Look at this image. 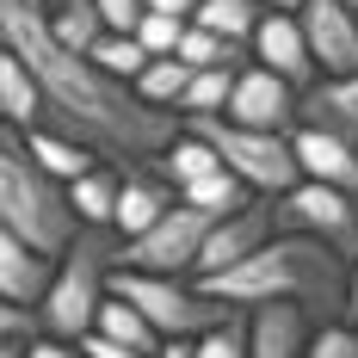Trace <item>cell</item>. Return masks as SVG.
<instances>
[{"label": "cell", "instance_id": "6da1fadb", "mask_svg": "<svg viewBox=\"0 0 358 358\" xmlns=\"http://www.w3.org/2000/svg\"><path fill=\"white\" fill-rule=\"evenodd\" d=\"M0 50H13L25 74L43 93V124L37 130H62L74 143H87L99 161L117 167H155L167 143L179 136L173 111H148L130 87H117L111 74H99L87 56L62 50L43 13L25 0H0Z\"/></svg>", "mask_w": 358, "mask_h": 358}, {"label": "cell", "instance_id": "7a4b0ae2", "mask_svg": "<svg viewBox=\"0 0 358 358\" xmlns=\"http://www.w3.org/2000/svg\"><path fill=\"white\" fill-rule=\"evenodd\" d=\"M346 278H352V266L334 248L309 241V235H272L253 259L204 278L198 290L222 309H241V315L285 303V309H303L322 327V322H346Z\"/></svg>", "mask_w": 358, "mask_h": 358}, {"label": "cell", "instance_id": "3957f363", "mask_svg": "<svg viewBox=\"0 0 358 358\" xmlns=\"http://www.w3.org/2000/svg\"><path fill=\"white\" fill-rule=\"evenodd\" d=\"M0 222L43 259H62V248L74 241V210L62 198V185H50L43 167L25 148V130H6L0 124Z\"/></svg>", "mask_w": 358, "mask_h": 358}, {"label": "cell", "instance_id": "277c9868", "mask_svg": "<svg viewBox=\"0 0 358 358\" xmlns=\"http://www.w3.org/2000/svg\"><path fill=\"white\" fill-rule=\"evenodd\" d=\"M111 266H117V235H111V229H74V241L62 248L56 272H50V290H43V303H37V327L80 346V340L93 334L99 303H106Z\"/></svg>", "mask_w": 358, "mask_h": 358}, {"label": "cell", "instance_id": "5b68a950", "mask_svg": "<svg viewBox=\"0 0 358 358\" xmlns=\"http://www.w3.org/2000/svg\"><path fill=\"white\" fill-rule=\"evenodd\" d=\"M106 290L117 303H130L161 340H198V334H210V327H222L235 315V309L210 303L192 278H155V272H117V266H111Z\"/></svg>", "mask_w": 358, "mask_h": 358}, {"label": "cell", "instance_id": "8992f818", "mask_svg": "<svg viewBox=\"0 0 358 358\" xmlns=\"http://www.w3.org/2000/svg\"><path fill=\"white\" fill-rule=\"evenodd\" d=\"M185 130H198V136L216 148V161L241 179L253 198H285L290 185H303L296 155H290V136H259V130L222 124V117H192Z\"/></svg>", "mask_w": 358, "mask_h": 358}, {"label": "cell", "instance_id": "52a82bcc", "mask_svg": "<svg viewBox=\"0 0 358 358\" xmlns=\"http://www.w3.org/2000/svg\"><path fill=\"white\" fill-rule=\"evenodd\" d=\"M272 222H278V235H309V241H322L334 248L346 266L358 259V198L346 192H334V185H290L285 198H272Z\"/></svg>", "mask_w": 358, "mask_h": 358}, {"label": "cell", "instance_id": "ba28073f", "mask_svg": "<svg viewBox=\"0 0 358 358\" xmlns=\"http://www.w3.org/2000/svg\"><path fill=\"white\" fill-rule=\"evenodd\" d=\"M204 235H210V216L204 210H173L161 216L148 235L136 241H117V272H155V278H192V266H198V248H204Z\"/></svg>", "mask_w": 358, "mask_h": 358}, {"label": "cell", "instance_id": "9c48e42d", "mask_svg": "<svg viewBox=\"0 0 358 358\" xmlns=\"http://www.w3.org/2000/svg\"><path fill=\"white\" fill-rule=\"evenodd\" d=\"M296 106H303L296 87H285L259 62H241L235 87H229V106H222V124H241V130H259V136H290L296 130Z\"/></svg>", "mask_w": 358, "mask_h": 358}, {"label": "cell", "instance_id": "30bf717a", "mask_svg": "<svg viewBox=\"0 0 358 358\" xmlns=\"http://www.w3.org/2000/svg\"><path fill=\"white\" fill-rule=\"evenodd\" d=\"M278 235V222H272V198H248L241 210L216 216L210 235H204V248H198V266H192V285H204L216 272H229V266H241L253 253L266 248Z\"/></svg>", "mask_w": 358, "mask_h": 358}, {"label": "cell", "instance_id": "8fae6325", "mask_svg": "<svg viewBox=\"0 0 358 358\" xmlns=\"http://www.w3.org/2000/svg\"><path fill=\"white\" fill-rule=\"evenodd\" d=\"M296 25H303L309 62H315L322 80H334V74H358V13L346 6V0H303Z\"/></svg>", "mask_w": 358, "mask_h": 358}, {"label": "cell", "instance_id": "7c38bea8", "mask_svg": "<svg viewBox=\"0 0 358 358\" xmlns=\"http://www.w3.org/2000/svg\"><path fill=\"white\" fill-rule=\"evenodd\" d=\"M248 62H259L266 74H278L285 87H296V93H309V87L322 80L315 62H309L303 25H296L290 13H259V25H253V37H248Z\"/></svg>", "mask_w": 358, "mask_h": 358}, {"label": "cell", "instance_id": "4fadbf2b", "mask_svg": "<svg viewBox=\"0 0 358 358\" xmlns=\"http://www.w3.org/2000/svg\"><path fill=\"white\" fill-rule=\"evenodd\" d=\"M290 155H296V173L309 179V185H334V192L358 198V143L327 136L315 124H296L290 130Z\"/></svg>", "mask_w": 358, "mask_h": 358}, {"label": "cell", "instance_id": "5bb4252c", "mask_svg": "<svg viewBox=\"0 0 358 358\" xmlns=\"http://www.w3.org/2000/svg\"><path fill=\"white\" fill-rule=\"evenodd\" d=\"M179 204V192L155 167H117V210H111V235L117 241H136L148 235L161 216Z\"/></svg>", "mask_w": 358, "mask_h": 358}, {"label": "cell", "instance_id": "9a60e30c", "mask_svg": "<svg viewBox=\"0 0 358 358\" xmlns=\"http://www.w3.org/2000/svg\"><path fill=\"white\" fill-rule=\"evenodd\" d=\"M296 124H315L327 136H346L358 143V74H334V80H315L296 106Z\"/></svg>", "mask_w": 358, "mask_h": 358}, {"label": "cell", "instance_id": "2e32d148", "mask_svg": "<svg viewBox=\"0 0 358 358\" xmlns=\"http://www.w3.org/2000/svg\"><path fill=\"white\" fill-rule=\"evenodd\" d=\"M50 272H56V259L31 253L13 229H6V222H0V296H6V303L37 309V303H43V290H50Z\"/></svg>", "mask_w": 358, "mask_h": 358}, {"label": "cell", "instance_id": "e0dca14e", "mask_svg": "<svg viewBox=\"0 0 358 358\" xmlns=\"http://www.w3.org/2000/svg\"><path fill=\"white\" fill-rule=\"evenodd\" d=\"M309 352V315L303 309H253L248 315V358H303Z\"/></svg>", "mask_w": 358, "mask_h": 358}, {"label": "cell", "instance_id": "ac0fdd59", "mask_svg": "<svg viewBox=\"0 0 358 358\" xmlns=\"http://www.w3.org/2000/svg\"><path fill=\"white\" fill-rule=\"evenodd\" d=\"M25 148H31V161L43 167V179L62 185V192H69L74 179H87L93 167H106L87 143H74V136H62V130H25Z\"/></svg>", "mask_w": 358, "mask_h": 358}, {"label": "cell", "instance_id": "d6986e66", "mask_svg": "<svg viewBox=\"0 0 358 358\" xmlns=\"http://www.w3.org/2000/svg\"><path fill=\"white\" fill-rule=\"evenodd\" d=\"M0 124L6 130H37L43 124V93L25 74V62L13 50H0Z\"/></svg>", "mask_w": 358, "mask_h": 358}, {"label": "cell", "instance_id": "ffe728a7", "mask_svg": "<svg viewBox=\"0 0 358 358\" xmlns=\"http://www.w3.org/2000/svg\"><path fill=\"white\" fill-rule=\"evenodd\" d=\"M155 173L167 179L173 192H185V185H198V179H210V173H222V161H216V148L198 136V130H185L179 124V136L167 143V155L155 161Z\"/></svg>", "mask_w": 358, "mask_h": 358}, {"label": "cell", "instance_id": "44dd1931", "mask_svg": "<svg viewBox=\"0 0 358 358\" xmlns=\"http://www.w3.org/2000/svg\"><path fill=\"white\" fill-rule=\"evenodd\" d=\"M93 334H99V340H111V346H130V352H143V358L161 352V334H155V327H148L130 303H117L111 290H106V303H99V315H93Z\"/></svg>", "mask_w": 358, "mask_h": 358}, {"label": "cell", "instance_id": "7402d4cb", "mask_svg": "<svg viewBox=\"0 0 358 358\" xmlns=\"http://www.w3.org/2000/svg\"><path fill=\"white\" fill-rule=\"evenodd\" d=\"M69 210L80 229H111V210H117V167H93L87 179H74L69 192Z\"/></svg>", "mask_w": 358, "mask_h": 358}, {"label": "cell", "instance_id": "603a6c76", "mask_svg": "<svg viewBox=\"0 0 358 358\" xmlns=\"http://www.w3.org/2000/svg\"><path fill=\"white\" fill-rule=\"evenodd\" d=\"M192 25L222 37V43H235V50H248L253 25H259V0H198L192 6Z\"/></svg>", "mask_w": 358, "mask_h": 358}, {"label": "cell", "instance_id": "cb8c5ba5", "mask_svg": "<svg viewBox=\"0 0 358 358\" xmlns=\"http://www.w3.org/2000/svg\"><path fill=\"white\" fill-rule=\"evenodd\" d=\"M43 25H50V37H56L62 50H74V56H93V43L106 37L99 13H93V0H62V6H50Z\"/></svg>", "mask_w": 358, "mask_h": 358}, {"label": "cell", "instance_id": "d4e9b609", "mask_svg": "<svg viewBox=\"0 0 358 358\" xmlns=\"http://www.w3.org/2000/svg\"><path fill=\"white\" fill-rule=\"evenodd\" d=\"M229 87H235V69H198L192 80H185V93H179L173 117H179V124H192V117H222Z\"/></svg>", "mask_w": 358, "mask_h": 358}, {"label": "cell", "instance_id": "484cf974", "mask_svg": "<svg viewBox=\"0 0 358 358\" xmlns=\"http://www.w3.org/2000/svg\"><path fill=\"white\" fill-rule=\"evenodd\" d=\"M253 192L248 185H241V179L229 173V167H222V173H210V179H198V185H185V192H179V204H185V210H204L216 222V216H229V210H241V204H248Z\"/></svg>", "mask_w": 358, "mask_h": 358}, {"label": "cell", "instance_id": "4316f807", "mask_svg": "<svg viewBox=\"0 0 358 358\" xmlns=\"http://www.w3.org/2000/svg\"><path fill=\"white\" fill-rule=\"evenodd\" d=\"M185 80H192V69L179 62V56H161V62H148L143 74H136V99H143L148 111H173L179 106V93H185Z\"/></svg>", "mask_w": 358, "mask_h": 358}, {"label": "cell", "instance_id": "83f0119b", "mask_svg": "<svg viewBox=\"0 0 358 358\" xmlns=\"http://www.w3.org/2000/svg\"><path fill=\"white\" fill-rule=\"evenodd\" d=\"M87 62H93V69H99V74H111L117 87H136V74L148 69V50H143V43H136V37H99Z\"/></svg>", "mask_w": 358, "mask_h": 358}, {"label": "cell", "instance_id": "f1b7e54d", "mask_svg": "<svg viewBox=\"0 0 358 358\" xmlns=\"http://www.w3.org/2000/svg\"><path fill=\"white\" fill-rule=\"evenodd\" d=\"M179 62L198 74V69H241L248 56H241L235 43H222V37L198 31V25H185V37H179Z\"/></svg>", "mask_w": 358, "mask_h": 358}, {"label": "cell", "instance_id": "f546056e", "mask_svg": "<svg viewBox=\"0 0 358 358\" xmlns=\"http://www.w3.org/2000/svg\"><path fill=\"white\" fill-rule=\"evenodd\" d=\"M192 352H198V358H248V315L235 309L222 327L198 334V340H192Z\"/></svg>", "mask_w": 358, "mask_h": 358}, {"label": "cell", "instance_id": "4dcf8cb0", "mask_svg": "<svg viewBox=\"0 0 358 358\" xmlns=\"http://www.w3.org/2000/svg\"><path fill=\"white\" fill-rule=\"evenodd\" d=\"M179 37H185V19H167V13H143V25H136V43L148 50V62L179 56Z\"/></svg>", "mask_w": 358, "mask_h": 358}, {"label": "cell", "instance_id": "1f68e13d", "mask_svg": "<svg viewBox=\"0 0 358 358\" xmlns=\"http://www.w3.org/2000/svg\"><path fill=\"white\" fill-rule=\"evenodd\" d=\"M303 358H358V327L352 322L309 327V352H303Z\"/></svg>", "mask_w": 358, "mask_h": 358}, {"label": "cell", "instance_id": "d6a6232c", "mask_svg": "<svg viewBox=\"0 0 358 358\" xmlns=\"http://www.w3.org/2000/svg\"><path fill=\"white\" fill-rule=\"evenodd\" d=\"M93 13H99L106 37H136L143 25V0H93Z\"/></svg>", "mask_w": 358, "mask_h": 358}, {"label": "cell", "instance_id": "836d02e7", "mask_svg": "<svg viewBox=\"0 0 358 358\" xmlns=\"http://www.w3.org/2000/svg\"><path fill=\"white\" fill-rule=\"evenodd\" d=\"M37 334H43V327H37V309L0 296V340H37Z\"/></svg>", "mask_w": 358, "mask_h": 358}, {"label": "cell", "instance_id": "e575fe53", "mask_svg": "<svg viewBox=\"0 0 358 358\" xmlns=\"http://www.w3.org/2000/svg\"><path fill=\"white\" fill-rule=\"evenodd\" d=\"M25 358H80V346L56 340V334H37V340H25Z\"/></svg>", "mask_w": 358, "mask_h": 358}, {"label": "cell", "instance_id": "d590c367", "mask_svg": "<svg viewBox=\"0 0 358 358\" xmlns=\"http://www.w3.org/2000/svg\"><path fill=\"white\" fill-rule=\"evenodd\" d=\"M80 358H143V352H130V346H111V340H99V334H87V340H80Z\"/></svg>", "mask_w": 358, "mask_h": 358}, {"label": "cell", "instance_id": "8d00e7d4", "mask_svg": "<svg viewBox=\"0 0 358 358\" xmlns=\"http://www.w3.org/2000/svg\"><path fill=\"white\" fill-rule=\"evenodd\" d=\"M192 6L198 0H143V13H167V19H185V25H192Z\"/></svg>", "mask_w": 358, "mask_h": 358}, {"label": "cell", "instance_id": "74e56055", "mask_svg": "<svg viewBox=\"0 0 358 358\" xmlns=\"http://www.w3.org/2000/svg\"><path fill=\"white\" fill-rule=\"evenodd\" d=\"M346 322L358 327V259H352V278H346Z\"/></svg>", "mask_w": 358, "mask_h": 358}, {"label": "cell", "instance_id": "f35d334b", "mask_svg": "<svg viewBox=\"0 0 358 358\" xmlns=\"http://www.w3.org/2000/svg\"><path fill=\"white\" fill-rule=\"evenodd\" d=\"M155 358H198V352H192V340H161V352H155Z\"/></svg>", "mask_w": 358, "mask_h": 358}, {"label": "cell", "instance_id": "ab89813d", "mask_svg": "<svg viewBox=\"0 0 358 358\" xmlns=\"http://www.w3.org/2000/svg\"><path fill=\"white\" fill-rule=\"evenodd\" d=\"M259 13H290V19H296V13H303V0H259Z\"/></svg>", "mask_w": 358, "mask_h": 358}, {"label": "cell", "instance_id": "60d3db41", "mask_svg": "<svg viewBox=\"0 0 358 358\" xmlns=\"http://www.w3.org/2000/svg\"><path fill=\"white\" fill-rule=\"evenodd\" d=\"M0 358H25V340H0Z\"/></svg>", "mask_w": 358, "mask_h": 358}, {"label": "cell", "instance_id": "b9f144b4", "mask_svg": "<svg viewBox=\"0 0 358 358\" xmlns=\"http://www.w3.org/2000/svg\"><path fill=\"white\" fill-rule=\"evenodd\" d=\"M37 6H43V13H50V6H62V0H37Z\"/></svg>", "mask_w": 358, "mask_h": 358}, {"label": "cell", "instance_id": "7bdbcfd3", "mask_svg": "<svg viewBox=\"0 0 358 358\" xmlns=\"http://www.w3.org/2000/svg\"><path fill=\"white\" fill-rule=\"evenodd\" d=\"M346 6H352V13H358V0H346Z\"/></svg>", "mask_w": 358, "mask_h": 358}]
</instances>
